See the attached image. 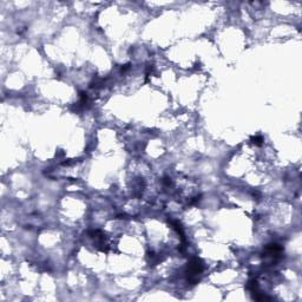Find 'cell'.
Segmentation results:
<instances>
[{
  "label": "cell",
  "mask_w": 302,
  "mask_h": 302,
  "mask_svg": "<svg viewBox=\"0 0 302 302\" xmlns=\"http://www.w3.org/2000/svg\"><path fill=\"white\" fill-rule=\"evenodd\" d=\"M188 269H189V273H190L191 275L200 274V273L202 271V269H203L201 261H200L198 258H193V260L190 261L189 266H188Z\"/></svg>",
  "instance_id": "6da1fadb"
},
{
  "label": "cell",
  "mask_w": 302,
  "mask_h": 302,
  "mask_svg": "<svg viewBox=\"0 0 302 302\" xmlns=\"http://www.w3.org/2000/svg\"><path fill=\"white\" fill-rule=\"evenodd\" d=\"M262 142V138L261 137H253V143L256 144V145H260Z\"/></svg>",
  "instance_id": "7a4b0ae2"
}]
</instances>
